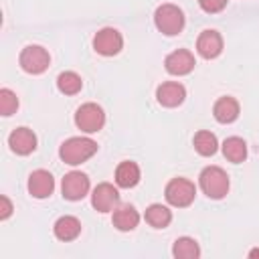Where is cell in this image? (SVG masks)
<instances>
[{"instance_id": "cell-1", "label": "cell", "mask_w": 259, "mask_h": 259, "mask_svg": "<svg viewBox=\"0 0 259 259\" xmlns=\"http://www.w3.org/2000/svg\"><path fill=\"white\" fill-rule=\"evenodd\" d=\"M95 152H97V142H93L91 138H81V136L65 140L59 148L61 160L69 166H77V164L89 160Z\"/></svg>"}, {"instance_id": "cell-2", "label": "cell", "mask_w": 259, "mask_h": 259, "mask_svg": "<svg viewBox=\"0 0 259 259\" xmlns=\"http://www.w3.org/2000/svg\"><path fill=\"white\" fill-rule=\"evenodd\" d=\"M198 186L208 198L221 200L227 196L231 184H229L227 172L221 166H206V168H202V172L198 176Z\"/></svg>"}, {"instance_id": "cell-3", "label": "cell", "mask_w": 259, "mask_h": 259, "mask_svg": "<svg viewBox=\"0 0 259 259\" xmlns=\"http://www.w3.org/2000/svg\"><path fill=\"white\" fill-rule=\"evenodd\" d=\"M156 28L166 36H176L184 28V12L176 4H162L154 12Z\"/></svg>"}, {"instance_id": "cell-4", "label": "cell", "mask_w": 259, "mask_h": 259, "mask_svg": "<svg viewBox=\"0 0 259 259\" xmlns=\"http://www.w3.org/2000/svg\"><path fill=\"white\" fill-rule=\"evenodd\" d=\"M18 63H20V67H22L24 73H28V75H40V73H45L49 69L51 55L40 45H28V47H24L20 51Z\"/></svg>"}, {"instance_id": "cell-5", "label": "cell", "mask_w": 259, "mask_h": 259, "mask_svg": "<svg viewBox=\"0 0 259 259\" xmlns=\"http://www.w3.org/2000/svg\"><path fill=\"white\" fill-rule=\"evenodd\" d=\"M105 123V113L97 103H83L75 111V125L85 132V134H95L103 127Z\"/></svg>"}, {"instance_id": "cell-6", "label": "cell", "mask_w": 259, "mask_h": 259, "mask_svg": "<svg viewBox=\"0 0 259 259\" xmlns=\"http://www.w3.org/2000/svg\"><path fill=\"white\" fill-rule=\"evenodd\" d=\"M164 196L166 200L172 204V206H178V208H184L188 204H192L194 196H196V188L190 180L186 178H172L168 184H166V190H164Z\"/></svg>"}, {"instance_id": "cell-7", "label": "cell", "mask_w": 259, "mask_h": 259, "mask_svg": "<svg viewBox=\"0 0 259 259\" xmlns=\"http://www.w3.org/2000/svg\"><path fill=\"white\" fill-rule=\"evenodd\" d=\"M121 47H123V36L117 28L105 26V28L97 30V34L93 36V49L103 57L117 55L121 51Z\"/></svg>"}, {"instance_id": "cell-8", "label": "cell", "mask_w": 259, "mask_h": 259, "mask_svg": "<svg viewBox=\"0 0 259 259\" xmlns=\"http://www.w3.org/2000/svg\"><path fill=\"white\" fill-rule=\"evenodd\" d=\"M61 192H63V198H67V200H81L83 196H87V192H89L87 174L77 172V170L65 174L63 182H61Z\"/></svg>"}, {"instance_id": "cell-9", "label": "cell", "mask_w": 259, "mask_h": 259, "mask_svg": "<svg viewBox=\"0 0 259 259\" xmlns=\"http://www.w3.org/2000/svg\"><path fill=\"white\" fill-rule=\"evenodd\" d=\"M91 204L95 210L99 212H109L113 208L119 206V192L113 184L109 182H101L93 188V194H91Z\"/></svg>"}, {"instance_id": "cell-10", "label": "cell", "mask_w": 259, "mask_h": 259, "mask_svg": "<svg viewBox=\"0 0 259 259\" xmlns=\"http://www.w3.org/2000/svg\"><path fill=\"white\" fill-rule=\"evenodd\" d=\"M8 146L18 156H28L36 150V136L28 127H16L8 136Z\"/></svg>"}, {"instance_id": "cell-11", "label": "cell", "mask_w": 259, "mask_h": 259, "mask_svg": "<svg viewBox=\"0 0 259 259\" xmlns=\"http://www.w3.org/2000/svg\"><path fill=\"white\" fill-rule=\"evenodd\" d=\"M194 55L190 53V51H186V49H178V51H174V53H170L166 59H164V67H166V71L170 73V75H176V77H180V75H188L192 69H194Z\"/></svg>"}, {"instance_id": "cell-12", "label": "cell", "mask_w": 259, "mask_h": 259, "mask_svg": "<svg viewBox=\"0 0 259 259\" xmlns=\"http://www.w3.org/2000/svg\"><path fill=\"white\" fill-rule=\"evenodd\" d=\"M196 51L202 59H217L223 53V36L212 28L202 30L196 38Z\"/></svg>"}, {"instance_id": "cell-13", "label": "cell", "mask_w": 259, "mask_h": 259, "mask_svg": "<svg viewBox=\"0 0 259 259\" xmlns=\"http://www.w3.org/2000/svg\"><path fill=\"white\" fill-rule=\"evenodd\" d=\"M186 97V89L182 83L176 81H166L156 89V99L164 107H178Z\"/></svg>"}, {"instance_id": "cell-14", "label": "cell", "mask_w": 259, "mask_h": 259, "mask_svg": "<svg viewBox=\"0 0 259 259\" xmlns=\"http://www.w3.org/2000/svg\"><path fill=\"white\" fill-rule=\"evenodd\" d=\"M55 190V178L49 170H34L28 176V192L34 198H47Z\"/></svg>"}, {"instance_id": "cell-15", "label": "cell", "mask_w": 259, "mask_h": 259, "mask_svg": "<svg viewBox=\"0 0 259 259\" xmlns=\"http://www.w3.org/2000/svg\"><path fill=\"white\" fill-rule=\"evenodd\" d=\"M239 101L231 95H225V97H219L212 105V115L219 123H233L237 117H239Z\"/></svg>"}, {"instance_id": "cell-16", "label": "cell", "mask_w": 259, "mask_h": 259, "mask_svg": "<svg viewBox=\"0 0 259 259\" xmlns=\"http://www.w3.org/2000/svg\"><path fill=\"white\" fill-rule=\"evenodd\" d=\"M113 227L117 231H134L140 223V212L132 206V204H119L117 208H113Z\"/></svg>"}, {"instance_id": "cell-17", "label": "cell", "mask_w": 259, "mask_h": 259, "mask_svg": "<svg viewBox=\"0 0 259 259\" xmlns=\"http://www.w3.org/2000/svg\"><path fill=\"white\" fill-rule=\"evenodd\" d=\"M53 233H55V237L59 241H65V243L73 241L81 233V221L77 217H73V214H65V217L57 219V223L53 225Z\"/></svg>"}, {"instance_id": "cell-18", "label": "cell", "mask_w": 259, "mask_h": 259, "mask_svg": "<svg viewBox=\"0 0 259 259\" xmlns=\"http://www.w3.org/2000/svg\"><path fill=\"white\" fill-rule=\"evenodd\" d=\"M140 166L132 160H125L115 168V182L121 188H134L140 182Z\"/></svg>"}, {"instance_id": "cell-19", "label": "cell", "mask_w": 259, "mask_h": 259, "mask_svg": "<svg viewBox=\"0 0 259 259\" xmlns=\"http://www.w3.org/2000/svg\"><path fill=\"white\" fill-rule=\"evenodd\" d=\"M144 219H146V223H148L150 227H154V229H166V227L170 225V221H172V212H170L168 206L154 202V204H150V206L146 208Z\"/></svg>"}, {"instance_id": "cell-20", "label": "cell", "mask_w": 259, "mask_h": 259, "mask_svg": "<svg viewBox=\"0 0 259 259\" xmlns=\"http://www.w3.org/2000/svg\"><path fill=\"white\" fill-rule=\"evenodd\" d=\"M223 154H225V158H227L229 162H233V164L243 162V160L247 158V144H245V140L239 138V136L227 138V140L223 142Z\"/></svg>"}, {"instance_id": "cell-21", "label": "cell", "mask_w": 259, "mask_h": 259, "mask_svg": "<svg viewBox=\"0 0 259 259\" xmlns=\"http://www.w3.org/2000/svg\"><path fill=\"white\" fill-rule=\"evenodd\" d=\"M172 255L176 259H196L200 257V247L192 237H178L172 245Z\"/></svg>"}, {"instance_id": "cell-22", "label": "cell", "mask_w": 259, "mask_h": 259, "mask_svg": "<svg viewBox=\"0 0 259 259\" xmlns=\"http://www.w3.org/2000/svg\"><path fill=\"white\" fill-rule=\"evenodd\" d=\"M194 150L200 154V156H212L217 150H219V142H217V136L212 132H206V130H200L194 134Z\"/></svg>"}, {"instance_id": "cell-23", "label": "cell", "mask_w": 259, "mask_h": 259, "mask_svg": "<svg viewBox=\"0 0 259 259\" xmlns=\"http://www.w3.org/2000/svg\"><path fill=\"white\" fill-rule=\"evenodd\" d=\"M57 87L61 93L65 95H77L83 87V79L75 73V71H65L57 77Z\"/></svg>"}, {"instance_id": "cell-24", "label": "cell", "mask_w": 259, "mask_h": 259, "mask_svg": "<svg viewBox=\"0 0 259 259\" xmlns=\"http://www.w3.org/2000/svg\"><path fill=\"white\" fill-rule=\"evenodd\" d=\"M16 109H18V97H16V93L10 91L8 87L0 89V113H2L4 117H8V115H12Z\"/></svg>"}, {"instance_id": "cell-25", "label": "cell", "mask_w": 259, "mask_h": 259, "mask_svg": "<svg viewBox=\"0 0 259 259\" xmlns=\"http://www.w3.org/2000/svg\"><path fill=\"white\" fill-rule=\"evenodd\" d=\"M227 2L229 0H198V6L208 14H217L227 6Z\"/></svg>"}, {"instance_id": "cell-26", "label": "cell", "mask_w": 259, "mask_h": 259, "mask_svg": "<svg viewBox=\"0 0 259 259\" xmlns=\"http://www.w3.org/2000/svg\"><path fill=\"white\" fill-rule=\"evenodd\" d=\"M12 214V202L8 196H0V219L6 221Z\"/></svg>"}, {"instance_id": "cell-27", "label": "cell", "mask_w": 259, "mask_h": 259, "mask_svg": "<svg viewBox=\"0 0 259 259\" xmlns=\"http://www.w3.org/2000/svg\"><path fill=\"white\" fill-rule=\"evenodd\" d=\"M249 257H259V249H253V251H249Z\"/></svg>"}]
</instances>
